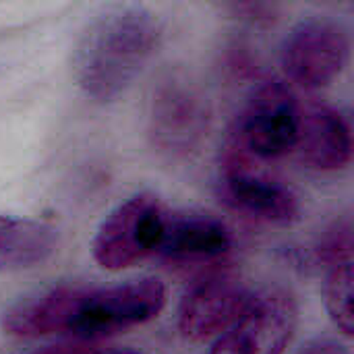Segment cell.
Masks as SVG:
<instances>
[{"mask_svg":"<svg viewBox=\"0 0 354 354\" xmlns=\"http://www.w3.org/2000/svg\"><path fill=\"white\" fill-rule=\"evenodd\" d=\"M166 297L158 278L114 286H58L8 309L2 328L27 340L71 336L97 342L156 319L166 307Z\"/></svg>","mask_w":354,"mask_h":354,"instance_id":"1","label":"cell"},{"mask_svg":"<svg viewBox=\"0 0 354 354\" xmlns=\"http://www.w3.org/2000/svg\"><path fill=\"white\" fill-rule=\"evenodd\" d=\"M162 39L158 15L143 4H112L81 31L73 50L77 87L97 104L124 95L151 62Z\"/></svg>","mask_w":354,"mask_h":354,"instance_id":"2","label":"cell"},{"mask_svg":"<svg viewBox=\"0 0 354 354\" xmlns=\"http://www.w3.org/2000/svg\"><path fill=\"white\" fill-rule=\"evenodd\" d=\"M212 122V104L201 83L185 68L158 77L147 100V135L170 158H187L203 143Z\"/></svg>","mask_w":354,"mask_h":354,"instance_id":"3","label":"cell"},{"mask_svg":"<svg viewBox=\"0 0 354 354\" xmlns=\"http://www.w3.org/2000/svg\"><path fill=\"white\" fill-rule=\"evenodd\" d=\"M168 209L151 193H139L116 205L97 226L91 241L95 263L108 272L133 268L158 255Z\"/></svg>","mask_w":354,"mask_h":354,"instance_id":"4","label":"cell"},{"mask_svg":"<svg viewBox=\"0 0 354 354\" xmlns=\"http://www.w3.org/2000/svg\"><path fill=\"white\" fill-rule=\"evenodd\" d=\"M220 191L226 203L251 220L270 226H292L301 220L297 193L263 170L234 139L226 145L220 164Z\"/></svg>","mask_w":354,"mask_h":354,"instance_id":"5","label":"cell"},{"mask_svg":"<svg viewBox=\"0 0 354 354\" xmlns=\"http://www.w3.org/2000/svg\"><path fill=\"white\" fill-rule=\"evenodd\" d=\"M351 58V31L334 17L315 15L299 21L282 41L284 75L303 89H324L334 83Z\"/></svg>","mask_w":354,"mask_h":354,"instance_id":"6","label":"cell"},{"mask_svg":"<svg viewBox=\"0 0 354 354\" xmlns=\"http://www.w3.org/2000/svg\"><path fill=\"white\" fill-rule=\"evenodd\" d=\"M301 108L286 83L261 81L251 91L232 139L255 160L284 158L297 147Z\"/></svg>","mask_w":354,"mask_h":354,"instance_id":"7","label":"cell"},{"mask_svg":"<svg viewBox=\"0 0 354 354\" xmlns=\"http://www.w3.org/2000/svg\"><path fill=\"white\" fill-rule=\"evenodd\" d=\"M253 292L230 266L197 274L178 307V332L191 342H205L226 332L249 305Z\"/></svg>","mask_w":354,"mask_h":354,"instance_id":"8","label":"cell"},{"mask_svg":"<svg viewBox=\"0 0 354 354\" xmlns=\"http://www.w3.org/2000/svg\"><path fill=\"white\" fill-rule=\"evenodd\" d=\"M299 326L295 297L278 286L253 292L239 319L222 332L207 354H284Z\"/></svg>","mask_w":354,"mask_h":354,"instance_id":"9","label":"cell"},{"mask_svg":"<svg viewBox=\"0 0 354 354\" xmlns=\"http://www.w3.org/2000/svg\"><path fill=\"white\" fill-rule=\"evenodd\" d=\"M232 243L230 228L212 214L168 212L158 255L176 268H193L201 274L220 266V261L230 253Z\"/></svg>","mask_w":354,"mask_h":354,"instance_id":"10","label":"cell"},{"mask_svg":"<svg viewBox=\"0 0 354 354\" xmlns=\"http://www.w3.org/2000/svg\"><path fill=\"white\" fill-rule=\"evenodd\" d=\"M295 151L317 172H338L353 160V133L348 120L332 106L309 104L301 108V127Z\"/></svg>","mask_w":354,"mask_h":354,"instance_id":"11","label":"cell"},{"mask_svg":"<svg viewBox=\"0 0 354 354\" xmlns=\"http://www.w3.org/2000/svg\"><path fill=\"white\" fill-rule=\"evenodd\" d=\"M58 247V232L52 224L0 216V274L31 270L46 263Z\"/></svg>","mask_w":354,"mask_h":354,"instance_id":"12","label":"cell"},{"mask_svg":"<svg viewBox=\"0 0 354 354\" xmlns=\"http://www.w3.org/2000/svg\"><path fill=\"white\" fill-rule=\"evenodd\" d=\"M326 309L336 326L346 338L354 334L353 311V259L340 261L328 268L326 276Z\"/></svg>","mask_w":354,"mask_h":354,"instance_id":"13","label":"cell"},{"mask_svg":"<svg viewBox=\"0 0 354 354\" xmlns=\"http://www.w3.org/2000/svg\"><path fill=\"white\" fill-rule=\"evenodd\" d=\"M315 257L326 266H334L340 261L353 259V232H351V222H336L324 239L315 247Z\"/></svg>","mask_w":354,"mask_h":354,"instance_id":"14","label":"cell"},{"mask_svg":"<svg viewBox=\"0 0 354 354\" xmlns=\"http://www.w3.org/2000/svg\"><path fill=\"white\" fill-rule=\"evenodd\" d=\"M295 354H351V351L336 338L317 336L307 340Z\"/></svg>","mask_w":354,"mask_h":354,"instance_id":"15","label":"cell"},{"mask_svg":"<svg viewBox=\"0 0 354 354\" xmlns=\"http://www.w3.org/2000/svg\"><path fill=\"white\" fill-rule=\"evenodd\" d=\"M95 342H81V340H71V342H60V344H52V346H44L39 351L27 354H93L95 351Z\"/></svg>","mask_w":354,"mask_h":354,"instance_id":"16","label":"cell"},{"mask_svg":"<svg viewBox=\"0 0 354 354\" xmlns=\"http://www.w3.org/2000/svg\"><path fill=\"white\" fill-rule=\"evenodd\" d=\"M93 354H145V353L135 351V348H102V346H95Z\"/></svg>","mask_w":354,"mask_h":354,"instance_id":"17","label":"cell"}]
</instances>
